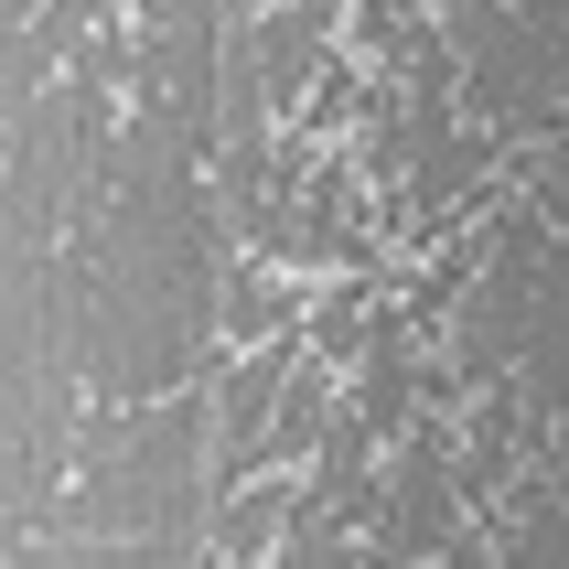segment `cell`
I'll list each match as a JSON object with an SVG mask.
<instances>
[{
	"instance_id": "obj_5",
	"label": "cell",
	"mask_w": 569,
	"mask_h": 569,
	"mask_svg": "<svg viewBox=\"0 0 569 569\" xmlns=\"http://www.w3.org/2000/svg\"><path fill=\"white\" fill-rule=\"evenodd\" d=\"M226 0H140V76L129 97H151L216 151L226 140Z\"/></svg>"
},
{
	"instance_id": "obj_3",
	"label": "cell",
	"mask_w": 569,
	"mask_h": 569,
	"mask_svg": "<svg viewBox=\"0 0 569 569\" xmlns=\"http://www.w3.org/2000/svg\"><path fill=\"white\" fill-rule=\"evenodd\" d=\"M441 32L462 54V119L506 140H559L569 129V64L516 0H441Z\"/></svg>"
},
{
	"instance_id": "obj_1",
	"label": "cell",
	"mask_w": 569,
	"mask_h": 569,
	"mask_svg": "<svg viewBox=\"0 0 569 569\" xmlns=\"http://www.w3.org/2000/svg\"><path fill=\"white\" fill-rule=\"evenodd\" d=\"M226 269L237 226L216 193V151L172 108L129 97L119 151L76 183L54 248V322L87 366V409H140L183 377H216Z\"/></svg>"
},
{
	"instance_id": "obj_2",
	"label": "cell",
	"mask_w": 569,
	"mask_h": 569,
	"mask_svg": "<svg viewBox=\"0 0 569 569\" xmlns=\"http://www.w3.org/2000/svg\"><path fill=\"white\" fill-rule=\"evenodd\" d=\"M216 387L226 377H183L172 398L140 409H87L76 430V495L22 538V559H87V569H193L216 559Z\"/></svg>"
},
{
	"instance_id": "obj_6",
	"label": "cell",
	"mask_w": 569,
	"mask_h": 569,
	"mask_svg": "<svg viewBox=\"0 0 569 569\" xmlns=\"http://www.w3.org/2000/svg\"><path fill=\"white\" fill-rule=\"evenodd\" d=\"M333 409H345V366L301 355V377L280 387V419H269V451H258V473H269V462H312L322 430H333Z\"/></svg>"
},
{
	"instance_id": "obj_8",
	"label": "cell",
	"mask_w": 569,
	"mask_h": 569,
	"mask_svg": "<svg viewBox=\"0 0 569 569\" xmlns=\"http://www.w3.org/2000/svg\"><path fill=\"white\" fill-rule=\"evenodd\" d=\"M506 172H527L538 216H548V226L569 237V129H559V140H516V161H506Z\"/></svg>"
},
{
	"instance_id": "obj_4",
	"label": "cell",
	"mask_w": 569,
	"mask_h": 569,
	"mask_svg": "<svg viewBox=\"0 0 569 569\" xmlns=\"http://www.w3.org/2000/svg\"><path fill=\"white\" fill-rule=\"evenodd\" d=\"M462 419H419L409 441H387V506L366 527V569H398V559H495V538L473 527L462 506Z\"/></svg>"
},
{
	"instance_id": "obj_7",
	"label": "cell",
	"mask_w": 569,
	"mask_h": 569,
	"mask_svg": "<svg viewBox=\"0 0 569 569\" xmlns=\"http://www.w3.org/2000/svg\"><path fill=\"white\" fill-rule=\"evenodd\" d=\"M301 322V280H258V258L226 269V345H269Z\"/></svg>"
},
{
	"instance_id": "obj_9",
	"label": "cell",
	"mask_w": 569,
	"mask_h": 569,
	"mask_svg": "<svg viewBox=\"0 0 569 569\" xmlns=\"http://www.w3.org/2000/svg\"><path fill=\"white\" fill-rule=\"evenodd\" d=\"M548 483L569 495V419H548Z\"/></svg>"
}]
</instances>
